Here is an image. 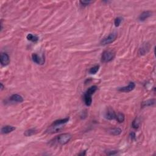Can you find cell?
I'll return each mask as SVG.
<instances>
[{"mask_svg": "<svg viewBox=\"0 0 156 156\" xmlns=\"http://www.w3.org/2000/svg\"><path fill=\"white\" fill-rule=\"evenodd\" d=\"M99 69V65H95V66H93V67L91 68L89 70V73L92 74V75H94V74H96V73L98 72Z\"/></svg>", "mask_w": 156, "mask_h": 156, "instance_id": "obj_21", "label": "cell"}, {"mask_svg": "<svg viewBox=\"0 0 156 156\" xmlns=\"http://www.w3.org/2000/svg\"><path fill=\"white\" fill-rule=\"evenodd\" d=\"M116 120L119 123H123L124 121V120H125L124 115L122 113H118L117 116H116Z\"/></svg>", "mask_w": 156, "mask_h": 156, "instance_id": "obj_20", "label": "cell"}, {"mask_svg": "<svg viewBox=\"0 0 156 156\" xmlns=\"http://www.w3.org/2000/svg\"><path fill=\"white\" fill-rule=\"evenodd\" d=\"M109 132L114 136H119L122 132V130L118 127H115V128L110 129L109 130Z\"/></svg>", "mask_w": 156, "mask_h": 156, "instance_id": "obj_13", "label": "cell"}, {"mask_svg": "<svg viewBox=\"0 0 156 156\" xmlns=\"http://www.w3.org/2000/svg\"><path fill=\"white\" fill-rule=\"evenodd\" d=\"M10 99L12 101L16 102H22L24 101L23 98L21 95L18 94H14L10 96Z\"/></svg>", "mask_w": 156, "mask_h": 156, "instance_id": "obj_11", "label": "cell"}, {"mask_svg": "<svg viewBox=\"0 0 156 156\" xmlns=\"http://www.w3.org/2000/svg\"><path fill=\"white\" fill-rule=\"evenodd\" d=\"M71 137H72V136H71L70 133H62V134L59 135V136L57 137V140L60 145H64L65 144L68 143L70 141Z\"/></svg>", "mask_w": 156, "mask_h": 156, "instance_id": "obj_3", "label": "cell"}, {"mask_svg": "<svg viewBox=\"0 0 156 156\" xmlns=\"http://www.w3.org/2000/svg\"><path fill=\"white\" fill-rule=\"evenodd\" d=\"M155 100L154 99H149V100H147L146 101H144L142 102V107H148V106H151L155 104Z\"/></svg>", "mask_w": 156, "mask_h": 156, "instance_id": "obj_14", "label": "cell"}, {"mask_svg": "<svg viewBox=\"0 0 156 156\" xmlns=\"http://www.w3.org/2000/svg\"><path fill=\"white\" fill-rule=\"evenodd\" d=\"M151 15H152V12L151 11H145L140 14L139 19L140 21H143L146 20L147 18L151 17Z\"/></svg>", "mask_w": 156, "mask_h": 156, "instance_id": "obj_10", "label": "cell"}, {"mask_svg": "<svg viewBox=\"0 0 156 156\" xmlns=\"http://www.w3.org/2000/svg\"><path fill=\"white\" fill-rule=\"evenodd\" d=\"M62 129H63V127H62L61 126H53V125H51L47 130V132L51 133H56V132H58L60 131V130H62Z\"/></svg>", "mask_w": 156, "mask_h": 156, "instance_id": "obj_8", "label": "cell"}, {"mask_svg": "<svg viewBox=\"0 0 156 156\" xmlns=\"http://www.w3.org/2000/svg\"><path fill=\"white\" fill-rule=\"evenodd\" d=\"M84 102H85V105H87V106H90V105H91L92 102V96H90V95H87L85 93V94H84Z\"/></svg>", "mask_w": 156, "mask_h": 156, "instance_id": "obj_15", "label": "cell"}, {"mask_svg": "<svg viewBox=\"0 0 156 156\" xmlns=\"http://www.w3.org/2000/svg\"><path fill=\"white\" fill-rule=\"evenodd\" d=\"M116 115L115 112H114V110L111 108H109L108 109H107L106 112H105L104 114V117L106 119L109 120H114V119H116Z\"/></svg>", "mask_w": 156, "mask_h": 156, "instance_id": "obj_5", "label": "cell"}, {"mask_svg": "<svg viewBox=\"0 0 156 156\" xmlns=\"http://www.w3.org/2000/svg\"><path fill=\"white\" fill-rule=\"evenodd\" d=\"M32 59L34 62L38 65H42L43 64L44 62V59L43 57L41 58L37 54H32Z\"/></svg>", "mask_w": 156, "mask_h": 156, "instance_id": "obj_7", "label": "cell"}, {"mask_svg": "<svg viewBox=\"0 0 156 156\" xmlns=\"http://www.w3.org/2000/svg\"><path fill=\"white\" fill-rule=\"evenodd\" d=\"M109 152L107 153V155H115V154H117L118 151H109Z\"/></svg>", "mask_w": 156, "mask_h": 156, "instance_id": "obj_25", "label": "cell"}, {"mask_svg": "<svg viewBox=\"0 0 156 156\" xmlns=\"http://www.w3.org/2000/svg\"><path fill=\"white\" fill-rule=\"evenodd\" d=\"M15 130V127L12 126H3L1 129V133L3 134H7V133L12 132Z\"/></svg>", "mask_w": 156, "mask_h": 156, "instance_id": "obj_9", "label": "cell"}, {"mask_svg": "<svg viewBox=\"0 0 156 156\" xmlns=\"http://www.w3.org/2000/svg\"><path fill=\"white\" fill-rule=\"evenodd\" d=\"M26 38L28 40L32 41V42H37L38 40V37L37 35H34L32 34H29L26 37Z\"/></svg>", "mask_w": 156, "mask_h": 156, "instance_id": "obj_17", "label": "cell"}, {"mask_svg": "<svg viewBox=\"0 0 156 156\" xmlns=\"http://www.w3.org/2000/svg\"><path fill=\"white\" fill-rule=\"evenodd\" d=\"M115 57V54L114 51L110 50H105L102 54L101 62L103 63H108L112 61Z\"/></svg>", "mask_w": 156, "mask_h": 156, "instance_id": "obj_1", "label": "cell"}, {"mask_svg": "<svg viewBox=\"0 0 156 156\" xmlns=\"http://www.w3.org/2000/svg\"><path fill=\"white\" fill-rule=\"evenodd\" d=\"M98 90V87L96 85H93L92 87H90V88L87 89V90L85 92V94L90 95L92 96V95H93L95 93V92Z\"/></svg>", "mask_w": 156, "mask_h": 156, "instance_id": "obj_16", "label": "cell"}, {"mask_svg": "<svg viewBox=\"0 0 156 156\" xmlns=\"http://www.w3.org/2000/svg\"><path fill=\"white\" fill-rule=\"evenodd\" d=\"M37 133V130L34 129H28V130H26L24 133V135H25L26 137H30L33 136L34 134Z\"/></svg>", "mask_w": 156, "mask_h": 156, "instance_id": "obj_19", "label": "cell"}, {"mask_svg": "<svg viewBox=\"0 0 156 156\" xmlns=\"http://www.w3.org/2000/svg\"><path fill=\"white\" fill-rule=\"evenodd\" d=\"M123 19L121 18V17H117L115 19V21H114V23H115V26L116 27H118L120 25L121 22H122Z\"/></svg>", "mask_w": 156, "mask_h": 156, "instance_id": "obj_23", "label": "cell"}, {"mask_svg": "<svg viewBox=\"0 0 156 156\" xmlns=\"http://www.w3.org/2000/svg\"><path fill=\"white\" fill-rule=\"evenodd\" d=\"M0 61L3 66H7L10 63V57L7 53H1L0 57Z\"/></svg>", "mask_w": 156, "mask_h": 156, "instance_id": "obj_4", "label": "cell"}, {"mask_svg": "<svg viewBox=\"0 0 156 156\" xmlns=\"http://www.w3.org/2000/svg\"><path fill=\"white\" fill-rule=\"evenodd\" d=\"M136 87V84H135L134 82H129V85L127 86H126V87H121L118 89V91L121 92H130L131 91H132L133 89L135 88Z\"/></svg>", "mask_w": 156, "mask_h": 156, "instance_id": "obj_6", "label": "cell"}, {"mask_svg": "<svg viewBox=\"0 0 156 156\" xmlns=\"http://www.w3.org/2000/svg\"><path fill=\"white\" fill-rule=\"evenodd\" d=\"M130 138H131L132 140H134L135 139H136V133H133V132H132L130 133Z\"/></svg>", "mask_w": 156, "mask_h": 156, "instance_id": "obj_26", "label": "cell"}, {"mask_svg": "<svg viewBox=\"0 0 156 156\" xmlns=\"http://www.w3.org/2000/svg\"><path fill=\"white\" fill-rule=\"evenodd\" d=\"M80 4H81L82 6H88L91 3V1H79Z\"/></svg>", "mask_w": 156, "mask_h": 156, "instance_id": "obj_24", "label": "cell"}, {"mask_svg": "<svg viewBox=\"0 0 156 156\" xmlns=\"http://www.w3.org/2000/svg\"><path fill=\"white\" fill-rule=\"evenodd\" d=\"M149 47H148V44H145L143 45V47L140 49L139 53L140 55H145L146 53H148V51H149Z\"/></svg>", "mask_w": 156, "mask_h": 156, "instance_id": "obj_18", "label": "cell"}, {"mask_svg": "<svg viewBox=\"0 0 156 156\" xmlns=\"http://www.w3.org/2000/svg\"><path fill=\"white\" fill-rule=\"evenodd\" d=\"M0 85H1V87H0V88H1V91H2V90L4 89V85H3L2 83H1V84H0Z\"/></svg>", "mask_w": 156, "mask_h": 156, "instance_id": "obj_28", "label": "cell"}, {"mask_svg": "<svg viewBox=\"0 0 156 156\" xmlns=\"http://www.w3.org/2000/svg\"><path fill=\"white\" fill-rule=\"evenodd\" d=\"M117 37H118V33L117 32H113L112 33L110 34L108 36L105 37L103 39H102V40L101 41V44L107 45V44L112 43L115 40Z\"/></svg>", "mask_w": 156, "mask_h": 156, "instance_id": "obj_2", "label": "cell"}, {"mask_svg": "<svg viewBox=\"0 0 156 156\" xmlns=\"http://www.w3.org/2000/svg\"><path fill=\"white\" fill-rule=\"evenodd\" d=\"M140 126V121L138 118H136L132 122V127L134 129H138Z\"/></svg>", "mask_w": 156, "mask_h": 156, "instance_id": "obj_22", "label": "cell"}, {"mask_svg": "<svg viewBox=\"0 0 156 156\" xmlns=\"http://www.w3.org/2000/svg\"><path fill=\"white\" fill-rule=\"evenodd\" d=\"M86 154V151H84V152H82L80 153V154H79V155H85Z\"/></svg>", "mask_w": 156, "mask_h": 156, "instance_id": "obj_27", "label": "cell"}, {"mask_svg": "<svg viewBox=\"0 0 156 156\" xmlns=\"http://www.w3.org/2000/svg\"><path fill=\"white\" fill-rule=\"evenodd\" d=\"M69 120H70L69 117H67V118H65L64 119H61V120H56V121H55L53 122V124H52V125L53 126H62V125H63V124H65V123L68 122Z\"/></svg>", "mask_w": 156, "mask_h": 156, "instance_id": "obj_12", "label": "cell"}]
</instances>
